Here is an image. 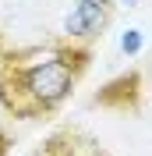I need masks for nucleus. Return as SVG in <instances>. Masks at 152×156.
Instances as JSON below:
<instances>
[{"label": "nucleus", "instance_id": "f257e3e1", "mask_svg": "<svg viewBox=\"0 0 152 156\" xmlns=\"http://www.w3.org/2000/svg\"><path fill=\"white\" fill-rule=\"evenodd\" d=\"M74 85V71L64 64V57L46 53L36 57L32 64H14L11 68V82L0 78V96L14 114H39V110L57 107L60 99Z\"/></svg>", "mask_w": 152, "mask_h": 156}, {"label": "nucleus", "instance_id": "f03ea898", "mask_svg": "<svg viewBox=\"0 0 152 156\" xmlns=\"http://www.w3.org/2000/svg\"><path fill=\"white\" fill-rule=\"evenodd\" d=\"M103 4L99 0H81L71 14H67V32L71 36H88V32H95L99 25H103Z\"/></svg>", "mask_w": 152, "mask_h": 156}, {"label": "nucleus", "instance_id": "7ed1b4c3", "mask_svg": "<svg viewBox=\"0 0 152 156\" xmlns=\"http://www.w3.org/2000/svg\"><path fill=\"white\" fill-rule=\"evenodd\" d=\"M120 50H124V53H138V50H142V32H138V29L124 32V39H120Z\"/></svg>", "mask_w": 152, "mask_h": 156}, {"label": "nucleus", "instance_id": "39448f33", "mask_svg": "<svg viewBox=\"0 0 152 156\" xmlns=\"http://www.w3.org/2000/svg\"><path fill=\"white\" fill-rule=\"evenodd\" d=\"M99 4H106V0H99Z\"/></svg>", "mask_w": 152, "mask_h": 156}, {"label": "nucleus", "instance_id": "20e7f679", "mask_svg": "<svg viewBox=\"0 0 152 156\" xmlns=\"http://www.w3.org/2000/svg\"><path fill=\"white\" fill-rule=\"evenodd\" d=\"M127 4H138V0H127Z\"/></svg>", "mask_w": 152, "mask_h": 156}]
</instances>
